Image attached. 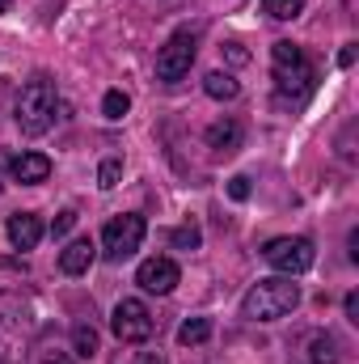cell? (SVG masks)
<instances>
[{
    "label": "cell",
    "mask_w": 359,
    "mask_h": 364,
    "mask_svg": "<svg viewBox=\"0 0 359 364\" xmlns=\"http://www.w3.org/2000/svg\"><path fill=\"white\" fill-rule=\"evenodd\" d=\"M72 225H77V212H72V208L55 212V220H51V237H64V233H68Z\"/></svg>",
    "instance_id": "603a6c76"
},
{
    "label": "cell",
    "mask_w": 359,
    "mask_h": 364,
    "mask_svg": "<svg viewBox=\"0 0 359 364\" xmlns=\"http://www.w3.org/2000/svg\"><path fill=\"white\" fill-rule=\"evenodd\" d=\"M211 339V318H186L178 326V343L182 348H199Z\"/></svg>",
    "instance_id": "9a60e30c"
},
{
    "label": "cell",
    "mask_w": 359,
    "mask_h": 364,
    "mask_svg": "<svg viewBox=\"0 0 359 364\" xmlns=\"http://www.w3.org/2000/svg\"><path fill=\"white\" fill-rule=\"evenodd\" d=\"M309 364H338V339H334L330 331L313 335V343H309Z\"/></svg>",
    "instance_id": "2e32d148"
},
{
    "label": "cell",
    "mask_w": 359,
    "mask_h": 364,
    "mask_svg": "<svg viewBox=\"0 0 359 364\" xmlns=\"http://www.w3.org/2000/svg\"><path fill=\"white\" fill-rule=\"evenodd\" d=\"M347 318H351V322H359V292H351V296H347Z\"/></svg>",
    "instance_id": "d4e9b609"
},
{
    "label": "cell",
    "mask_w": 359,
    "mask_h": 364,
    "mask_svg": "<svg viewBox=\"0 0 359 364\" xmlns=\"http://www.w3.org/2000/svg\"><path fill=\"white\" fill-rule=\"evenodd\" d=\"M207 149H216V153H237V149H241V123H237V119L211 123V127H207Z\"/></svg>",
    "instance_id": "4fadbf2b"
},
{
    "label": "cell",
    "mask_w": 359,
    "mask_h": 364,
    "mask_svg": "<svg viewBox=\"0 0 359 364\" xmlns=\"http://www.w3.org/2000/svg\"><path fill=\"white\" fill-rule=\"evenodd\" d=\"M170 242L178 246V250H199V242H203V233H199V225H182L170 233Z\"/></svg>",
    "instance_id": "7402d4cb"
},
{
    "label": "cell",
    "mask_w": 359,
    "mask_h": 364,
    "mask_svg": "<svg viewBox=\"0 0 359 364\" xmlns=\"http://www.w3.org/2000/svg\"><path fill=\"white\" fill-rule=\"evenodd\" d=\"M144 233H148V220L136 216V212H123V216H114V220L101 229V255H106L110 263H123V259H131V255L140 250Z\"/></svg>",
    "instance_id": "277c9868"
},
{
    "label": "cell",
    "mask_w": 359,
    "mask_h": 364,
    "mask_svg": "<svg viewBox=\"0 0 359 364\" xmlns=\"http://www.w3.org/2000/svg\"><path fill=\"white\" fill-rule=\"evenodd\" d=\"M4 233H9V242H13V250H34V246L43 242V220H38L34 212H17V216H9Z\"/></svg>",
    "instance_id": "30bf717a"
},
{
    "label": "cell",
    "mask_w": 359,
    "mask_h": 364,
    "mask_svg": "<svg viewBox=\"0 0 359 364\" xmlns=\"http://www.w3.org/2000/svg\"><path fill=\"white\" fill-rule=\"evenodd\" d=\"M270 68H275V93H279V102L300 106L309 93L317 90V68L304 60V51L296 43H275L270 47Z\"/></svg>",
    "instance_id": "6da1fadb"
},
{
    "label": "cell",
    "mask_w": 359,
    "mask_h": 364,
    "mask_svg": "<svg viewBox=\"0 0 359 364\" xmlns=\"http://www.w3.org/2000/svg\"><path fill=\"white\" fill-rule=\"evenodd\" d=\"M228 195H233V199H250V178H245V174H237V178L228 182Z\"/></svg>",
    "instance_id": "cb8c5ba5"
},
{
    "label": "cell",
    "mask_w": 359,
    "mask_h": 364,
    "mask_svg": "<svg viewBox=\"0 0 359 364\" xmlns=\"http://www.w3.org/2000/svg\"><path fill=\"white\" fill-rule=\"evenodd\" d=\"M4 90H9V81H0V93H4Z\"/></svg>",
    "instance_id": "f1b7e54d"
},
{
    "label": "cell",
    "mask_w": 359,
    "mask_h": 364,
    "mask_svg": "<svg viewBox=\"0 0 359 364\" xmlns=\"http://www.w3.org/2000/svg\"><path fill=\"white\" fill-rule=\"evenodd\" d=\"M136 284L144 288V292H157V296H170L174 288L182 284V267L174 259H165V255H153V259H144L140 263V272H136Z\"/></svg>",
    "instance_id": "ba28073f"
},
{
    "label": "cell",
    "mask_w": 359,
    "mask_h": 364,
    "mask_svg": "<svg viewBox=\"0 0 359 364\" xmlns=\"http://www.w3.org/2000/svg\"><path fill=\"white\" fill-rule=\"evenodd\" d=\"M267 263L275 267L279 275H304L309 267H313V259H317V250H313V242L309 237H275V242H267Z\"/></svg>",
    "instance_id": "8992f818"
},
{
    "label": "cell",
    "mask_w": 359,
    "mask_h": 364,
    "mask_svg": "<svg viewBox=\"0 0 359 364\" xmlns=\"http://www.w3.org/2000/svg\"><path fill=\"white\" fill-rule=\"evenodd\" d=\"M93 259H97L93 237H77V242H68V246L60 250V272L64 275H85L93 267Z\"/></svg>",
    "instance_id": "7c38bea8"
},
{
    "label": "cell",
    "mask_w": 359,
    "mask_h": 364,
    "mask_svg": "<svg viewBox=\"0 0 359 364\" xmlns=\"http://www.w3.org/2000/svg\"><path fill=\"white\" fill-rule=\"evenodd\" d=\"M30 364H77V360H72V352H64V348H60L55 339H43V343L34 348Z\"/></svg>",
    "instance_id": "ac0fdd59"
},
{
    "label": "cell",
    "mask_w": 359,
    "mask_h": 364,
    "mask_svg": "<svg viewBox=\"0 0 359 364\" xmlns=\"http://www.w3.org/2000/svg\"><path fill=\"white\" fill-rule=\"evenodd\" d=\"M194 55H199V34H194V30H174V34L165 38V47L157 51V77H161L165 85L182 81V77L190 73Z\"/></svg>",
    "instance_id": "5b68a950"
},
{
    "label": "cell",
    "mask_w": 359,
    "mask_h": 364,
    "mask_svg": "<svg viewBox=\"0 0 359 364\" xmlns=\"http://www.w3.org/2000/svg\"><path fill=\"white\" fill-rule=\"evenodd\" d=\"M9 4H13V0H0V13H9Z\"/></svg>",
    "instance_id": "83f0119b"
},
{
    "label": "cell",
    "mask_w": 359,
    "mask_h": 364,
    "mask_svg": "<svg viewBox=\"0 0 359 364\" xmlns=\"http://www.w3.org/2000/svg\"><path fill=\"white\" fill-rule=\"evenodd\" d=\"M136 364H165V356H161V352H140Z\"/></svg>",
    "instance_id": "484cf974"
},
{
    "label": "cell",
    "mask_w": 359,
    "mask_h": 364,
    "mask_svg": "<svg viewBox=\"0 0 359 364\" xmlns=\"http://www.w3.org/2000/svg\"><path fill=\"white\" fill-rule=\"evenodd\" d=\"M338 64L351 68V64H355V47H343V51H338Z\"/></svg>",
    "instance_id": "4316f807"
},
{
    "label": "cell",
    "mask_w": 359,
    "mask_h": 364,
    "mask_svg": "<svg viewBox=\"0 0 359 364\" xmlns=\"http://www.w3.org/2000/svg\"><path fill=\"white\" fill-rule=\"evenodd\" d=\"M203 90H207V97H216V102H233L237 93H241V85H237V77L233 73H207V81H203Z\"/></svg>",
    "instance_id": "5bb4252c"
},
{
    "label": "cell",
    "mask_w": 359,
    "mask_h": 364,
    "mask_svg": "<svg viewBox=\"0 0 359 364\" xmlns=\"http://www.w3.org/2000/svg\"><path fill=\"white\" fill-rule=\"evenodd\" d=\"M296 305H300V284H292V275H270V279H258L245 292L241 318H250V322H279Z\"/></svg>",
    "instance_id": "3957f363"
},
{
    "label": "cell",
    "mask_w": 359,
    "mask_h": 364,
    "mask_svg": "<svg viewBox=\"0 0 359 364\" xmlns=\"http://www.w3.org/2000/svg\"><path fill=\"white\" fill-rule=\"evenodd\" d=\"M72 356H81V360L97 356V331H93V322H77L72 326Z\"/></svg>",
    "instance_id": "e0dca14e"
},
{
    "label": "cell",
    "mask_w": 359,
    "mask_h": 364,
    "mask_svg": "<svg viewBox=\"0 0 359 364\" xmlns=\"http://www.w3.org/2000/svg\"><path fill=\"white\" fill-rule=\"evenodd\" d=\"M263 9H267L275 21H296L304 13V0H263Z\"/></svg>",
    "instance_id": "ffe728a7"
},
{
    "label": "cell",
    "mask_w": 359,
    "mask_h": 364,
    "mask_svg": "<svg viewBox=\"0 0 359 364\" xmlns=\"http://www.w3.org/2000/svg\"><path fill=\"white\" fill-rule=\"evenodd\" d=\"M9 174H13V182H21V186H38V182L51 178V157L47 153H17L9 161Z\"/></svg>",
    "instance_id": "9c48e42d"
},
{
    "label": "cell",
    "mask_w": 359,
    "mask_h": 364,
    "mask_svg": "<svg viewBox=\"0 0 359 364\" xmlns=\"http://www.w3.org/2000/svg\"><path fill=\"white\" fill-rule=\"evenodd\" d=\"M118 178H123V161L106 157V161L97 166V186H101V191H114V186H118Z\"/></svg>",
    "instance_id": "44dd1931"
},
{
    "label": "cell",
    "mask_w": 359,
    "mask_h": 364,
    "mask_svg": "<svg viewBox=\"0 0 359 364\" xmlns=\"http://www.w3.org/2000/svg\"><path fill=\"white\" fill-rule=\"evenodd\" d=\"M127 110H131V97H127L123 90H110L106 97H101V114H106L110 123H118V119H123Z\"/></svg>",
    "instance_id": "d6986e66"
},
{
    "label": "cell",
    "mask_w": 359,
    "mask_h": 364,
    "mask_svg": "<svg viewBox=\"0 0 359 364\" xmlns=\"http://www.w3.org/2000/svg\"><path fill=\"white\" fill-rule=\"evenodd\" d=\"M153 309L144 305V301H136V296H127V301H118L114 305V314H110V331H114V339L118 343H144L148 335H153Z\"/></svg>",
    "instance_id": "52a82bcc"
},
{
    "label": "cell",
    "mask_w": 359,
    "mask_h": 364,
    "mask_svg": "<svg viewBox=\"0 0 359 364\" xmlns=\"http://www.w3.org/2000/svg\"><path fill=\"white\" fill-rule=\"evenodd\" d=\"M0 322H4L9 331H30V326H34V305H30L21 292L0 288Z\"/></svg>",
    "instance_id": "8fae6325"
},
{
    "label": "cell",
    "mask_w": 359,
    "mask_h": 364,
    "mask_svg": "<svg viewBox=\"0 0 359 364\" xmlns=\"http://www.w3.org/2000/svg\"><path fill=\"white\" fill-rule=\"evenodd\" d=\"M55 106H60V90L47 73L30 77L21 90H17V102H13V119L21 127V136H43L51 123H55Z\"/></svg>",
    "instance_id": "7a4b0ae2"
}]
</instances>
